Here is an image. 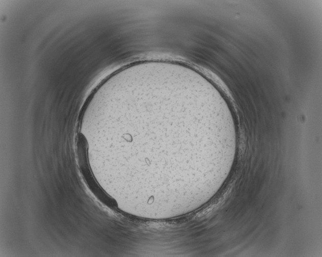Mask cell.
<instances>
[{"label": "cell", "mask_w": 322, "mask_h": 257, "mask_svg": "<svg viewBox=\"0 0 322 257\" xmlns=\"http://www.w3.org/2000/svg\"><path fill=\"white\" fill-rule=\"evenodd\" d=\"M87 141L82 134L78 135L77 142L78 164L85 180L90 189L102 202L111 207L115 206V201L109 197L96 184L90 172L87 158Z\"/></svg>", "instance_id": "1"}]
</instances>
